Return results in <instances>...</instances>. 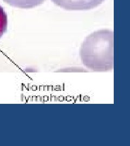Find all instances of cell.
I'll return each mask as SVG.
<instances>
[{"mask_svg":"<svg viewBox=\"0 0 130 146\" xmlns=\"http://www.w3.org/2000/svg\"><path fill=\"white\" fill-rule=\"evenodd\" d=\"M82 62L94 71L104 72L113 67V32L95 31L86 38L80 49Z\"/></svg>","mask_w":130,"mask_h":146,"instance_id":"obj_1","label":"cell"},{"mask_svg":"<svg viewBox=\"0 0 130 146\" xmlns=\"http://www.w3.org/2000/svg\"><path fill=\"white\" fill-rule=\"evenodd\" d=\"M105 0H52L55 5L66 10L83 11L93 9Z\"/></svg>","mask_w":130,"mask_h":146,"instance_id":"obj_2","label":"cell"},{"mask_svg":"<svg viewBox=\"0 0 130 146\" xmlns=\"http://www.w3.org/2000/svg\"><path fill=\"white\" fill-rule=\"evenodd\" d=\"M11 6L21 9L33 8L43 3L45 0H3Z\"/></svg>","mask_w":130,"mask_h":146,"instance_id":"obj_3","label":"cell"},{"mask_svg":"<svg viewBox=\"0 0 130 146\" xmlns=\"http://www.w3.org/2000/svg\"><path fill=\"white\" fill-rule=\"evenodd\" d=\"M8 17L4 9L0 5V38L7 29Z\"/></svg>","mask_w":130,"mask_h":146,"instance_id":"obj_4","label":"cell"}]
</instances>
